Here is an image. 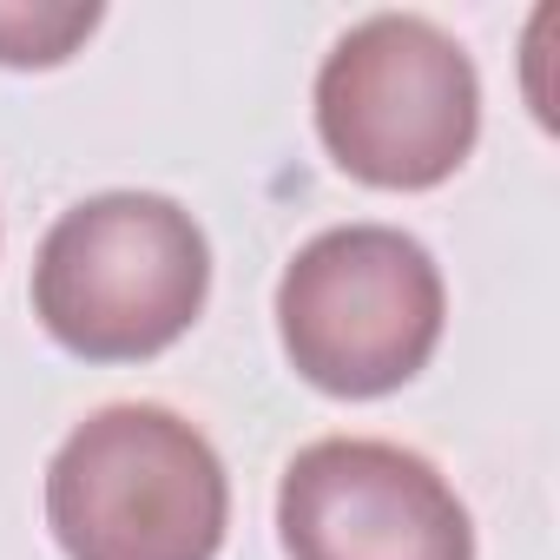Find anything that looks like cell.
Wrapping results in <instances>:
<instances>
[{
  "mask_svg": "<svg viewBox=\"0 0 560 560\" xmlns=\"http://www.w3.org/2000/svg\"><path fill=\"white\" fill-rule=\"evenodd\" d=\"M106 21L100 0H0V67H60Z\"/></svg>",
  "mask_w": 560,
  "mask_h": 560,
  "instance_id": "6",
  "label": "cell"
},
{
  "mask_svg": "<svg viewBox=\"0 0 560 560\" xmlns=\"http://www.w3.org/2000/svg\"><path fill=\"white\" fill-rule=\"evenodd\" d=\"M211 298V244L165 191H100L34 250V317L80 363L165 357Z\"/></svg>",
  "mask_w": 560,
  "mask_h": 560,
  "instance_id": "1",
  "label": "cell"
},
{
  "mask_svg": "<svg viewBox=\"0 0 560 560\" xmlns=\"http://www.w3.org/2000/svg\"><path fill=\"white\" fill-rule=\"evenodd\" d=\"M442 324V264L396 224H330L277 277V343L311 389L343 402L416 383Z\"/></svg>",
  "mask_w": 560,
  "mask_h": 560,
  "instance_id": "3",
  "label": "cell"
},
{
  "mask_svg": "<svg viewBox=\"0 0 560 560\" xmlns=\"http://www.w3.org/2000/svg\"><path fill=\"white\" fill-rule=\"evenodd\" d=\"M317 139L357 185L435 191L481 139V73L429 14H370L317 67Z\"/></svg>",
  "mask_w": 560,
  "mask_h": 560,
  "instance_id": "4",
  "label": "cell"
},
{
  "mask_svg": "<svg viewBox=\"0 0 560 560\" xmlns=\"http://www.w3.org/2000/svg\"><path fill=\"white\" fill-rule=\"evenodd\" d=\"M277 540L291 560H475L455 481L402 442L324 435L277 481Z\"/></svg>",
  "mask_w": 560,
  "mask_h": 560,
  "instance_id": "5",
  "label": "cell"
},
{
  "mask_svg": "<svg viewBox=\"0 0 560 560\" xmlns=\"http://www.w3.org/2000/svg\"><path fill=\"white\" fill-rule=\"evenodd\" d=\"M47 527L67 560H218L224 455L165 402H106L47 462Z\"/></svg>",
  "mask_w": 560,
  "mask_h": 560,
  "instance_id": "2",
  "label": "cell"
}]
</instances>
